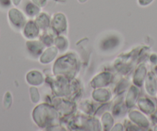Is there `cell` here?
Returning <instances> with one entry per match:
<instances>
[{
    "instance_id": "9a60e30c",
    "label": "cell",
    "mask_w": 157,
    "mask_h": 131,
    "mask_svg": "<svg viewBox=\"0 0 157 131\" xmlns=\"http://www.w3.org/2000/svg\"><path fill=\"white\" fill-rule=\"evenodd\" d=\"M139 89L136 86H131L126 98V105L127 108L133 107L139 96Z\"/></svg>"
},
{
    "instance_id": "4dcf8cb0",
    "label": "cell",
    "mask_w": 157,
    "mask_h": 131,
    "mask_svg": "<svg viewBox=\"0 0 157 131\" xmlns=\"http://www.w3.org/2000/svg\"><path fill=\"white\" fill-rule=\"evenodd\" d=\"M11 4V0H0V5L2 7H9Z\"/></svg>"
},
{
    "instance_id": "7c38bea8",
    "label": "cell",
    "mask_w": 157,
    "mask_h": 131,
    "mask_svg": "<svg viewBox=\"0 0 157 131\" xmlns=\"http://www.w3.org/2000/svg\"><path fill=\"white\" fill-rule=\"evenodd\" d=\"M93 100L99 103H107L112 98V93L107 89L96 88L92 93Z\"/></svg>"
},
{
    "instance_id": "d6986e66",
    "label": "cell",
    "mask_w": 157,
    "mask_h": 131,
    "mask_svg": "<svg viewBox=\"0 0 157 131\" xmlns=\"http://www.w3.org/2000/svg\"><path fill=\"white\" fill-rule=\"evenodd\" d=\"M101 122H102V126L104 130L109 131L111 130L113 128V124H114V119L109 113H105L101 118Z\"/></svg>"
},
{
    "instance_id": "6da1fadb",
    "label": "cell",
    "mask_w": 157,
    "mask_h": 131,
    "mask_svg": "<svg viewBox=\"0 0 157 131\" xmlns=\"http://www.w3.org/2000/svg\"><path fill=\"white\" fill-rule=\"evenodd\" d=\"M59 115L54 106L48 103H42L34 108L32 117L39 127L48 128L54 127L58 124Z\"/></svg>"
},
{
    "instance_id": "277c9868",
    "label": "cell",
    "mask_w": 157,
    "mask_h": 131,
    "mask_svg": "<svg viewBox=\"0 0 157 131\" xmlns=\"http://www.w3.org/2000/svg\"><path fill=\"white\" fill-rule=\"evenodd\" d=\"M50 85L54 93L59 97L68 96L72 93L69 79L64 76H56V79H52Z\"/></svg>"
},
{
    "instance_id": "d4e9b609",
    "label": "cell",
    "mask_w": 157,
    "mask_h": 131,
    "mask_svg": "<svg viewBox=\"0 0 157 131\" xmlns=\"http://www.w3.org/2000/svg\"><path fill=\"white\" fill-rule=\"evenodd\" d=\"M13 104V96L10 91L6 92L3 97V106L5 109L9 110Z\"/></svg>"
},
{
    "instance_id": "cb8c5ba5",
    "label": "cell",
    "mask_w": 157,
    "mask_h": 131,
    "mask_svg": "<svg viewBox=\"0 0 157 131\" xmlns=\"http://www.w3.org/2000/svg\"><path fill=\"white\" fill-rule=\"evenodd\" d=\"M30 98L33 103H38L40 100V95H39V90L36 87H31L29 88Z\"/></svg>"
},
{
    "instance_id": "ffe728a7",
    "label": "cell",
    "mask_w": 157,
    "mask_h": 131,
    "mask_svg": "<svg viewBox=\"0 0 157 131\" xmlns=\"http://www.w3.org/2000/svg\"><path fill=\"white\" fill-rule=\"evenodd\" d=\"M146 90L150 95L155 94L156 91V82L152 73H149L146 81Z\"/></svg>"
},
{
    "instance_id": "30bf717a",
    "label": "cell",
    "mask_w": 157,
    "mask_h": 131,
    "mask_svg": "<svg viewBox=\"0 0 157 131\" xmlns=\"http://www.w3.org/2000/svg\"><path fill=\"white\" fill-rule=\"evenodd\" d=\"M40 29L33 21H29L23 27V35L28 40H34L39 35Z\"/></svg>"
},
{
    "instance_id": "f546056e",
    "label": "cell",
    "mask_w": 157,
    "mask_h": 131,
    "mask_svg": "<svg viewBox=\"0 0 157 131\" xmlns=\"http://www.w3.org/2000/svg\"><path fill=\"white\" fill-rule=\"evenodd\" d=\"M111 130H124V128H123V126L121 124V123H116L114 126H113V128L111 129Z\"/></svg>"
},
{
    "instance_id": "3957f363",
    "label": "cell",
    "mask_w": 157,
    "mask_h": 131,
    "mask_svg": "<svg viewBox=\"0 0 157 131\" xmlns=\"http://www.w3.org/2000/svg\"><path fill=\"white\" fill-rule=\"evenodd\" d=\"M70 129H82V130H101L102 126L97 119L87 117H76L69 123Z\"/></svg>"
},
{
    "instance_id": "ac0fdd59",
    "label": "cell",
    "mask_w": 157,
    "mask_h": 131,
    "mask_svg": "<svg viewBox=\"0 0 157 131\" xmlns=\"http://www.w3.org/2000/svg\"><path fill=\"white\" fill-rule=\"evenodd\" d=\"M138 106L140 110L146 114H151L154 110L152 103L146 98H140V100L138 101Z\"/></svg>"
},
{
    "instance_id": "7402d4cb",
    "label": "cell",
    "mask_w": 157,
    "mask_h": 131,
    "mask_svg": "<svg viewBox=\"0 0 157 131\" xmlns=\"http://www.w3.org/2000/svg\"><path fill=\"white\" fill-rule=\"evenodd\" d=\"M25 12L28 16H29V17H34V16H36L40 13V7L36 6L33 2H29L25 6Z\"/></svg>"
},
{
    "instance_id": "5bb4252c",
    "label": "cell",
    "mask_w": 157,
    "mask_h": 131,
    "mask_svg": "<svg viewBox=\"0 0 157 131\" xmlns=\"http://www.w3.org/2000/svg\"><path fill=\"white\" fill-rule=\"evenodd\" d=\"M129 119L133 123L140 127L146 128L149 126V122L143 114L137 110H131L129 113Z\"/></svg>"
},
{
    "instance_id": "f1b7e54d",
    "label": "cell",
    "mask_w": 157,
    "mask_h": 131,
    "mask_svg": "<svg viewBox=\"0 0 157 131\" xmlns=\"http://www.w3.org/2000/svg\"><path fill=\"white\" fill-rule=\"evenodd\" d=\"M152 1L153 0H138V2L142 6H146L149 5Z\"/></svg>"
},
{
    "instance_id": "8fae6325",
    "label": "cell",
    "mask_w": 157,
    "mask_h": 131,
    "mask_svg": "<svg viewBox=\"0 0 157 131\" xmlns=\"http://www.w3.org/2000/svg\"><path fill=\"white\" fill-rule=\"evenodd\" d=\"M25 79L29 85L34 86V87L43 85L45 81L43 73L39 70H32L29 72L25 76Z\"/></svg>"
},
{
    "instance_id": "5b68a950",
    "label": "cell",
    "mask_w": 157,
    "mask_h": 131,
    "mask_svg": "<svg viewBox=\"0 0 157 131\" xmlns=\"http://www.w3.org/2000/svg\"><path fill=\"white\" fill-rule=\"evenodd\" d=\"M8 19L10 25L17 29L23 28L27 22L25 15L16 8H12L9 10Z\"/></svg>"
},
{
    "instance_id": "603a6c76",
    "label": "cell",
    "mask_w": 157,
    "mask_h": 131,
    "mask_svg": "<svg viewBox=\"0 0 157 131\" xmlns=\"http://www.w3.org/2000/svg\"><path fill=\"white\" fill-rule=\"evenodd\" d=\"M119 42L120 40H118L116 37H111L107 38L106 40H104V42L102 43V45L101 46V48L104 50H106V49H113L115 46H117L119 44Z\"/></svg>"
},
{
    "instance_id": "d6a6232c",
    "label": "cell",
    "mask_w": 157,
    "mask_h": 131,
    "mask_svg": "<svg viewBox=\"0 0 157 131\" xmlns=\"http://www.w3.org/2000/svg\"><path fill=\"white\" fill-rule=\"evenodd\" d=\"M78 1L80 2V3H85V2H87L88 0H78Z\"/></svg>"
},
{
    "instance_id": "83f0119b",
    "label": "cell",
    "mask_w": 157,
    "mask_h": 131,
    "mask_svg": "<svg viewBox=\"0 0 157 131\" xmlns=\"http://www.w3.org/2000/svg\"><path fill=\"white\" fill-rule=\"evenodd\" d=\"M32 2L40 8H43V7L46 6L47 0H32Z\"/></svg>"
},
{
    "instance_id": "44dd1931",
    "label": "cell",
    "mask_w": 157,
    "mask_h": 131,
    "mask_svg": "<svg viewBox=\"0 0 157 131\" xmlns=\"http://www.w3.org/2000/svg\"><path fill=\"white\" fill-rule=\"evenodd\" d=\"M54 44L59 51H65L67 49L68 46H69V42L66 37L59 35L54 40Z\"/></svg>"
},
{
    "instance_id": "2e32d148",
    "label": "cell",
    "mask_w": 157,
    "mask_h": 131,
    "mask_svg": "<svg viewBox=\"0 0 157 131\" xmlns=\"http://www.w3.org/2000/svg\"><path fill=\"white\" fill-rule=\"evenodd\" d=\"M36 23L39 26L40 29L43 30H47L48 29L50 26V19H49V16L46 14V13H39L37 15V17L36 19Z\"/></svg>"
},
{
    "instance_id": "1f68e13d",
    "label": "cell",
    "mask_w": 157,
    "mask_h": 131,
    "mask_svg": "<svg viewBox=\"0 0 157 131\" xmlns=\"http://www.w3.org/2000/svg\"><path fill=\"white\" fill-rule=\"evenodd\" d=\"M21 1H22V0H11L12 3L14 6H18L20 4Z\"/></svg>"
},
{
    "instance_id": "52a82bcc",
    "label": "cell",
    "mask_w": 157,
    "mask_h": 131,
    "mask_svg": "<svg viewBox=\"0 0 157 131\" xmlns=\"http://www.w3.org/2000/svg\"><path fill=\"white\" fill-rule=\"evenodd\" d=\"M54 107L62 116H69L74 113L75 110V103L68 101L63 98H59L54 100Z\"/></svg>"
},
{
    "instance_id": "8992f818",
    "label": "cell",
    "mask_w": 157,
    "mask_h": 131,
    "mask_svg": "<svg viewBox=\"0 0 157 131\" xmlns=\"http://www.w3.org/2000/svg\"><path fill=\"white\" fill-rule=\"evenodd\" d=\"M51 26L54 33L57 35H62L67 30V19L62 13H57L53 16L51 22Z\"/></svg>"
},
{
    "instance_id": "7a4b0ae2",
    "label": "cell",
    "mask_w": 157,
    "mask_h": 131,
    "mask_svg": "<svg viewBox=\"0 0 157 131\" xmlns=\"http://www.w3.org/2000/svg\"><path fill=\"white\" fill-rule=\"evenodd\" d=\"M79 70L78 57L73 53H69L59 57L55 62L52 71L55 76H61L67 79H73Z\"/></svg>"
},
{
    "instance_id": "484cf974",
    "label": "cell",
    "mask_w": 157,
    "mask_h": 131,
    "mask_svg": "<svg viewBox=\"0 0 157 131\" xmlns=\"http://www.w3.org/2000/svg\"><path fill=\"white\" fill-rule=\"evenodd\" d=\"M40 41L43 43L45 46H52V44H54V39L52 38V36L49 34H44L40 39Z\"/></svg>"
},
{
    "instance_id": "9c48e42d",
    "label": "cell",
    "mask_w": 157,
    "mask_h": 131,
    "mask_svg": "<svg viewBox=\"0 0 157 131\" xmlns=\"http://www.w3.org/2000/svg\"><path fill=\"white\" fill-rule=\"evenodd\" d=\"M25 45H26L28 52L34 58H38V57L40 56L45 48L43 43L41 41H38V40H29V41L26 42Z\"/></svg>"
},
{
    "instance_id": "4316f807",
    "label": "cell",
    "mask_w": 157,
    "mask_h": 131,
    "mask_svg": "<svg viewBox=\"0 0 157 131\" xmlns=\"http://www.w3.org/2000/svg\"><path fill=\"white\" fill-rule=\"evenodd\" d=\"M81 109L87 114H91L93 113V104L91 103H87V102H84L83 103H82L80 106Z\"/></svg>"
},
{
    "instance_id": "4fadbf2b",
    "label": "cell",
    "mask_w": 157,
    "mask_h": 131,
    "mask_svg": "<svg viewBox=\"0 0 157 131\" xmlns=\"http://www.w3.org/2000/svg\"><path fill=\"white\" fill-rule=\"evenodd\" d=\"M58 52L59 49L56 46H49L39 56V62L43 64H49L52 63L58 55Z\"/></svg>"
},
{
    "instance_id": "ba28073f",
    "label": "cell",
    "mask_w": 157,
    "mask_h": 131,
    "mask_svg": "<svg viewBox=\"0 0 157 131\" xmlns=\"http://www.w3.org/2000/svg\"><path fill=\"white\" fill-rule=\"evenodd\" d=\"M113 78V74L111 73L102 72L93 78V80L90 82V86L95 89L107 87L109 85V83H111Z\"/></svg>"
},
{
    "instance_id": "e0dca14e",
    "label": "cell",
    "mask_w": 157,
    "mask_h": 131,
    "mask_svg": "<svg viewBox=\"0 0 157 131\" xmlns=\"http://www.w3.org/2000/svg\"><path fill=\"white\" fill-rule=\"evenodd\" d=\"M146 74V69L144 65H141L136 70L135 74L133 76V83L137 87H142L143 81L145 79V76Z\"/></svg>"
}]
</instances>
